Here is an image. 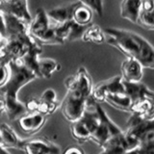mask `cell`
<instances>
[{"label":"cell","instance_id":"obj_25","mask_svg":"<svg viewBox=\"0 0 154 154\" xmlns=\"http://www.w3.org/2000/svg\"><path fill=\"white\" fill-rule=\"evenodd\" d=\"M41 100H45V101H48V102H54V101H57V96H56V93L54 90L52 89H47L43 91V94L41 96Z\"/></svg>","mask_w":154,"mask_h":154},{"label":"cell","instance_id":"obj_19","mask_svg":"<svg viewBox=\"0 0 154 154\" xmlns=\"http://www.w3.org/2000/svg\"><path fill=\"white\" fill-rule=\"evenodd\" d=\"M0 134L3 140V143L7 147L11 146L14 148H22L23 140H20L14 129L7 123L0 124Z\"/></svg>","mask_w":154,"mask_h":154},{"label":"cell","instance_id":"obj_14","mask_svg":"<svg viewBox=\"0 0 154 154\" xmlns=\"http://www.w3.org/2000/svg\"><path fill=\"white\" fill-rule=\"evenodd\" d=\"M137 24L147 30H154V0H142Z\"/></svg>","mask_w":154,"mask_h":154},{"label":"cell","instance_id":"obj_13","mask_svg":"<svg viewBox=\"0 0 154 154\" xmlns=\"http://www.w3.org/2000/svg\"><path fill=\"white\" fill-rule=\"evenodd\" d=\"M3 16L5 21V28H6V37L22 35V34L29 33L30 23H28L27 21L11 14L3 13Z\"/></svg>","mask_w":154,"mask_h":154},{"label":"cell","instance_id":"obj_21","mask_svg":"<svg viewBox=\"0 0 154 154\" xmlns=\"http://www.w3.org/2000/svg\"><path fill=\"white\" fill-rule=\"evenodd\" d=\"M81 38L84 42H90L100 45V43H103L105 42V34L98 25L89 24L85 29Z\"/></svg>","mask_w":154,"mask_h":154},{"label":"cell","instance_id":"obj_3","mask_svg":"<svg viewBox=\"0 0 154 154\" xmlns=\"http://www.w3.org/2000/svg\"><path fill=\"white\" fill-rule=\"evenodd\" d=\"M10 77L7 83L0 88V94L6 102V114L10 120H16L28 113L25 104L18 101L17 94L26 84L38 78L37 74L24 64L22 59L10 61Z\"/></svg>","mask_w":154,"mask_h":154},{"label":"cell","instance_id":"obj_18","mask_svg":"<svg viewBox=\"0 0 154 154\" xmlns=\"http://www.w3.org/2000/svg\"><path fill=\"white\" fill-rule=\"evenodd\" d=\"M93 10L80 1H77L72 13V20L80 25L87 26L93 20Z\"/></svg>","mask_w":154,"mask_h":154},{"label":"cell","instance_id":"obj_11","mask_svg":"<svg viewBox=\"0 0 154 154\" xmlns=\"http://www.w3.org/2000/svg\"><path fill=\"white\" fill-rule=\"evenodd\" d=\"M19 127L24 133L35 134L42 128L46 122V117L38 112L26 113L18 119Z\"/></svg>","mask_w":154,"mask_h":154},{"label":"cell","instance_id":"obj_10","mask_svg":"<svg viewBox=\"0 0 154 154\" xmlns=\"http://www.w3.org/2000/svg\"><path fill=\"white\" fill-rule=\"evenodd\" d=\"M87 26L80 25V24L76 23L74 20L69 19V20H67L64 23L56 24L53 28H54L56 35L65 42L66 41L71 42V41L80 40L82 36H83V33Z\"/></svg>","mask_w":154,"mask_h":154},{"label":"cell","instance_id":"obj_29","mask_svg":"<svg viewBox=\"0 0 154 154\" xmlns=\"http://www.w3.org/2000/svg\"><path fill=\"white\" fill-rule=\"evenodd\" d=\"M6 111V102H5L4 96L0 94V116Z\"/></svg>","mask_w":154,"mask_h":154},{"label":"cell","instance_id":"obj_15","mask_svg":"<svg viewBox=\"0 0 154 154\" xmlns=\"http://www.w3.org/2000/svg\"><path fill=\"white\" fill-rule=\"evenodd\" d=\"M142 7V0H122L120 4V16L134 24H137Z\"/></svg>","mask_w":154,"mask_h":154},{"label":"cell","instance_id":"obj_31","mask_svg":"<svg viewBox=\"0 0 154 154\" xmlns=\"http://www.w3.org/2000/svg\"><path fill=\"white\" fill-rule=\"evenodd\" d=\"M0 143H3V140H2V137H1V134H0ZM5 144V143H4Z\"/></svg>","mask_w":154,"mask_h":154},{"label":"cell","instance_id":"obj_17","mask_svg":"<svg viewBox=\"0 0 154 154\" xmlns=\"http://www.w3.org/2000/svg\"><path fill=\"white\" fill-rule=\"evenodd\" d=\"M105 102H107L114 108L119 109L123 112L130 113V108L132 105V100L125 93H115L106 95Z\"/></svg>","mask_w":154,"mask_h":154},{"label":"cell","instance_id":"obj_23","mask_svg":"<svg viewBox=\"0 0 154 154\" xmlns=\"http://www.w3.org/2000/svg\"><path fill=\"white\" fill-rule=\"evenodd\" d=\"M80 2L87 5L99 17L103 14V0H79Z\"/></svg>","mask_w":154,"mask_h":154},{"label":"cell","instance_id":"obj_27","mask_svg":"<svg viewBox=\"0 0 154 154\" xmlns=\"http://www.w3.org/2000/svg\"><path fill=\"white\" fill-rule=\"evenodd\" d=\"M0 35H1L3 38L6 37V28H5L4 16L1 11H0Z\"/></svg>","mask_w":154,"mask_h":154},{"label":"cell","instance_id":"obj_30","mask_svg":"<svg viewBox=\"0 0 154 154\" xmlns=\"http://www.w3.org/2000/svg\"><path fill=\"white\" fill-rule=\"evenodd\" d=\"M6 147L7 146L4 143H0V153H9Z\"/></svg>","mask_w":154,"mask_h":154},{"label":"cell","instance_id":"obj_16","mask_svg":"<svg viewBox=\"0 0 154 154\" xmlns=\"http://www.w3.org/2000/svg\"><path fill=\"white\" fill-rule=\"evenodd\" d=\"M75 4L76 2L69 4L66 6L51 9L48 12H46L47 16L49 17V19L54 21L56 24L64 23L67 20H69V19H72V13H73Z\"/></svg>","mask_w":154,"mask_h":154},{"label":"cell","instance_id":"obj_7","mask_svg":"<svg viewBox=\"0 0 154 154\" xmlns=\"http://www.w3.org/2000/svg\"><path fill=\"white\" fill-rule=\"evenodd\" d=\"M94 108L99 117V123L96 127L95 131L91 136V140L94 142L99 146H103L105 142L110 138L118 137L123 134V131L120 130V128L113 122L108 115L106 114L105 111L100 107L99 103H94Z\"/></svg>","mask_w":154,"mask_h":154},{"label":"cell","instance_id":"obj_20","mask_svg":"<svg viewBox=\"0 0 154 154\" xmlns=\"http://www.w3.org/2000/svg\"><path fill=\"white\" fill-rule=\"evenodd\" d=\"M61 66L55 60L52 59H40L37 64L38 78H50L52 73L56 70H60Z\"/></svg>","mask_w":154,"mask_h":154},{"label":"cell","instance_id":"obj_5","mask_svg":"<svg viewBox=\"0 0 154 154\" xmlns=\"http://www.w3.org/2000/svg\"><path fill=\"white\" fill-rule=\"evenodd\" d=\"M49 21L47 13L42 8H38L29 25V33L41 45H63L64 42L55 34L54 28L50 27Z\"/></svg>","mask_w":154,"mask_h":154},{"label":"cell","instance_id":"obj_6","mask_svg":"<svg viewBox=\"0 0 154 154\" xmlns=\"http://www.w3.org/2000/svg\"><path fill=\"white\" fill-rule=\"evenodd\" d=\"M98 123L99 117L95 108L94 111H88L86 108L83 115L70 124V132L72 137L79 143L88 142L89 140H91V136L95 131Z\"/></svg>","mask_w":154,"mask_h":154},{"label":"cell","instance_id":"obj_28","mask_svg":"<svg viewBox=\"0 0 154 154\" xmlns=\"http://www.w3.org/2000/svg\"><path fill=\"white\" fill-rule=\"evenodd\" d=\"M64 153H67V154H83L84 153V150L82 148L78 147V146H69L67 149L64 151Z\"/></svg>","mask_w":154,"mask_h":154},{"label":"cell","instance_id":"obj_32","mask_svg":"<svg viewBox=\"0 0 154 154\" xmlns=\"http://www.w3.org/2000/svg\"><path fill=\"white\" fill-rule=\"evenodd\" d=\"M2 40H3V38L1 37V35H0V43H1V42H2Z\"/></svg>","mask_w":154,"mask_h":154},{"label":"cell","instance_id":"obj_9","mask_svg":"<svg viewBox=\"0 0 154 154\" xmlns=\"http://www.w3.org/2000/svg\"><path fill=\"white\" fill-rule=\"evenodd\" d=\"M22 149L28 154H58L61 148L46 138H37L23 141Z\"/></svg>","mask_w":154,"mask_h":154},{"label":"cell","instance_id":"obj_2","mask_svg":"<svg viewBox=\"0 0 154 154\" xmlns=\"http://www.w3.org/2000/svg\"><path fill=\"white\" fill-rule=\"evenodd\" d=\"M105 41L116 47L125 57L136 59L143 67L154 69V46L142 36L117 28L104 29Z\"/></svg>","mask_w":154,"mask_h":154},{"label":"cell","instance_id":"obj_1","mask_svg":"<svg viewBox=\"0 0 154 154\" xmlns=\"http://www.w3.org/2000/svg\"><path fill=\"white\" fill-rule=\"evenodd\" d=\"M67 93L61 106L63 116L72 122L78 119L91 98L93 82L85 67H79L74 75H70L65 80Z\"/></svg>","mask_w":154,"mask_h":154},{"label":"cell","instance_id":"obj_4","mask_svg":"<svg viewBox=\"0 0 154 154\" xmlns=\"http://www.w3.org/2000/svg\"><path fill=\"white\" fill-rule=\"evenodd\" d=\"M126 123L124 135L129 146L128 153H154V119L131 114Z\"/></svg>","mask_w":154,"mask_h":154},{"label":"cell","instance_id":"obj_24","mask_svg":"<svg viewBox=\"0 0 154 154\" xmlns=\"http://www.w3.org/2000/svg\"><path fill=\"white\" fill-rule=\"evenodd\" d=\"M10 77V67L8 64L0 63V88L7 83Z\"/></svg>","mask_w":154,"mask_h":154},{"label":"cell","instance_id":"obj_12","mask_svg":"<svg viewBox=\"0 0 154 154\" xmlns=\"http://www.w3.org/2000/svg\"><path fill=\"white\" fill-rule=\"evenodd\" d=\"M143 69L140 62L134 58L126 57L122 64V78L127 82H141L143 75Z\"/></svg>","mask_w":154,"mask_h":154},{"label":"cell","instance_id":"obj_8","mask_svg":"<svg viewBox=\"0 0 154 154\" xmlns=\"http://www.w3.org/2000/svg\"><path fill=\"white\" fill-rule=\"evenodd\" d=\"M115 93H125L122 76H115L93 86L91 97L95 102L101 103L104 102L106 95Z\"/></svg>","mask_w":154,"mask_h":154},{"label":"cell","instance_id":"obj_26","mask_svg":"<svg viewBox=\"0 0 154 154\" xmlns=\"http://www.w3.org/2000/svg\"><path fill=\"white\" fill-rule=\"evenodd\" d=\"M38 104V99H30L27 101V103L25 104V107L27 109V112L32 113V112H36L37 111V107Z\"/></svg>","mask_w":154,"mask_h":154},{"label":"cell","instance_id":"obj_22","mask_svg":"<svg viewBox=\"0 0 154 154\" xmlns=\"http://www.w3.org/2000/svg\"><path fill=\"white\" fill-rule=\"evenodd\" d=\"M57 107H58L57 101H54V102H48V101L38 99V104L36 112L47 117V116H50L54 113Z\"/></svg>","mask_w":154,"mask_h":154}]
</instances>
